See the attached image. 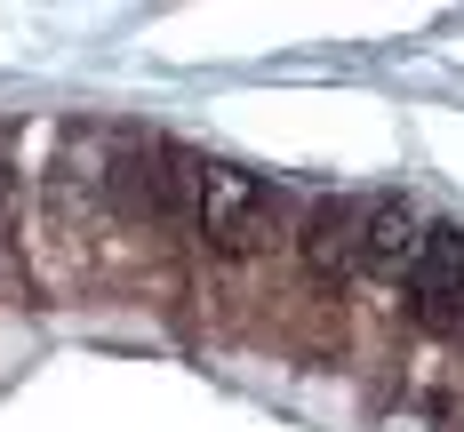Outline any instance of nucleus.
<instances>
[{
  "label": "nucleus",
  "instance_id": "obj_1",
  "mask_svg": "<svg viewBox=\"0 0 464 432\" xmlns=\"http://www.w3.org/2000/svg\"><path fill=\"white\" fill-rule=\"evenodd\" d=\"M273 192L256 185L248 168L232 160H192V185H185V233L208 248V256H256L273 248Z\"/></svg>",
  "mask_w": 464,
  "mask_h": 432
},
{
  "label": "nucleus",
  "instance_id": "obj_2",
  "mask_svg": "<svg viewBox=\"0 0 464 432\" xmlns=\"http://www.w3.org/2000/svg\"><path fill=\"white\" fill-rule=\"evenodd\" d=\"M401 288H409V321L417 329H432V336L464 329V225H432L417 273Z\"/></svg>",
  "mask_w": 464,
  "mask_h": 432
},
{
  "label": "nucleus",
  "instance_id": "obj_3",
  "mask_svg": "<svg viewBox=\"0 0 464 432\" xmlns=\"http://www.w3.org/2000/svg\"><path fill=\"white\" fill-rule=\"evenodd\" d=\"M424 225L417 200H401V192H384V200H361V273L376 281H409L424 256Z\"/></svg>",
  "mask_w": 464,
  "mask_h": 432
},
{
  "label": "nucleus",
  "instance_id": "obj_4",
  "mask_svg": "<svg viewBox=\"0 0 464 432\" xmlns=\"http://www.w3.org/2000/svg\"><path fill=\"white\" fill-rule=\"evenodd\" d=\"M361 264V208L353 200H321L304 216V273L313 281H344Z\"/></svg>",
  "mask_w": 464,
  "mask_h": 432
}]
</instances>
